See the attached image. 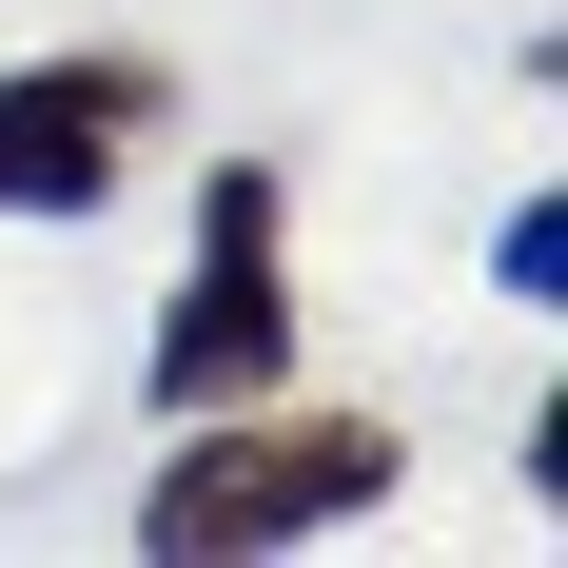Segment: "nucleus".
<instances>
[{
  "label": "nucleus",
  "instance_id": "1",
  "mask_svg": "<svg viewBox=\"0 0 568 568\" xmlns=\"http://www.w3.org/2000/svg\"><path fill=\"white\" fill-rule=\"evenodd\" d=\"M412 432L393 412H294V393H235V412H176L158 490H138V549L158 568H216V549H314V529L393 510Z\"/></svg>",
  "mask_w": 568,
  "mask_h": 568
},
{
  "label": "nucleus",
  "instance_id": "2",
  "mask_svg": "<svg viewBox=\"0 0 568 568\" xmlns=\"http://www.w3.org/2000/svg\"><path fill=\"white\" fill-rule=\"evenodd\" d=\"M158 412H235V393H294V176L275 158H216L196 176V255H176V314L138 353Z\"/></svg>",
  "mask_w": 568,
  "mask_h": 568
},
{
  "label": "nucleus",
  "instance_id": "3",
  "mask_svg": "<svg viewBox=\"0 0 568 568\" xmlns=\"http://www.w3.org/2000/svg\"><path fill=\"white\" fill-rule=\"evenodd\" d=\"M158 118H176V59H138V40L0 59V216H99Z\"/></svg>",
  "mask_w": 568,
  "mask_h": 568
},
{
  "label": "nucleus",
  "instance_id": "4",
  "mask_svg": "<svg viewBox=\"0 0 568 568\" xmlns=\"http://www.w3.org/2000/svg\"><path fill=\"white\" fill-rule=\"evenodd\" d=\"M490 294H510V314H549V294H568V196H510V235H490Z\"/></svg>",
  "mask_w": 568,
  "mask_h": 568
}]
</instances>
